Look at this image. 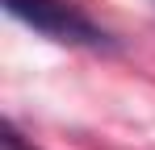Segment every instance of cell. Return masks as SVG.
I'll list each match as a JSON object with an SVG mask.
<instances>
[{"label":"cell","instance_id":"cell-2","mask_svg":"<svg viewBox=\"0 0 155 150\" xmlns=\"http://www.w3.org/2000/svg\"><path fill=\"white\" fill-rule=\"evenodd\" d=\"M0 150H25V142H21V133H17L13 125L4 129V138H0Z\"/></svg>","mask_w":155,"mask_h":150},{"label":"cell","instance_id":"cell-1","mask_svg":"<svg viewBox=\"0 0 155 150\" xmlns=\"http://www.w3.org/2000/svg\"><path fill=\"white\" fill-rule=\"evenodd\" d=\"M8 13L54 42H71V46H101L105 42L101 29L63 0H8Z\"/></svg>","mask_w":155,"mask_h":150}]
</instances>
